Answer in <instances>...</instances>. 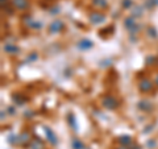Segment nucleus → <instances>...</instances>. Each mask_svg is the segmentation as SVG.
<instances>
[{
    "label": "nucleus",
    "mask_w": 158,
    "mask_h": 149,
    "mask_svg": "<svg viewBox=\"0 0 158 149\" xmlns=\"http://www.w3.org/2000/svg\"><path fill=\"white\" fill-rule=\"evenodd\" d=\"M78 48L82 49V50H87V49L92 48V41H90V40H82V41L78 42Z\"/></svg>",
    "instance_id": "6e6552de"
},
{
    "label": "nucleus",
    "mask_w": 158,
    "mask_h": 149,
    "mask_svg": "<svg viewBox=\"0 0 158 149\" xmlns=\"http://www.w3.org/2000/svg\"><path fill=\"white\" fill-rule=\"evenodd\" d=\"M92 4H94V6H96L98 8H100V9H104L107 7V2H106V0H92Z\"/></svg>",
    "instance_id": "9b49d317"
},
{
    "label": "nucleus",
    "mask_w": 158,
    "mask_h": 149,
    "mask_svg": "<svg viewBox=\"0 0 158 149\" xmlns=\"http://www.w3.org/2000/svg\"><path fill=\"white\" fill-rule=\"evenodd\" d=\"M118 141L121 143V145H128V144L132 143V137L131 136H120L118 137Z\"/></svg>",
    "instance_id": "f8f14e48"
},
{
    "label": "nucleus",
    "mask_w": 158,
    "mask_h": 149,
    "mask_svg": "<svg viewBox=\"0 0 158 149\" xmlns=\"http://www.w3.org/2000/svg\"><path fill=\"white\" fill-rule=\"evenodd\" d=\"M153 62H156V58L154 57H148L146 58V65H153Z\"/></svg>",
    "instance_id": "2eb2a0df"
},
{
    "label": "nucleus",
    "mask_w": 158,
    "mask_h": 149,
    "mask_svg": "<svg viewBox=\"0 0 158 149\" xmlns=\"http://www.w3.org/2000/svg\"><path fill=\"white\" fill-rule=\"evenodd\" d=\"M131 4H132V0H124V3H123V6H124V7L127 8V7H129Z\"/></svg>",
    "instance_id": "dca6fc26"
},
{
    "label": "nucleus",
    "mask_w": 158,
    "mask_h": 149,
    "mask_svg": "<svg viewBox=\"0 0 158 149\" xmlns=\"http://www.w3.org/2000/svg\"><path fill=\"white\" fill-rule=\"evenodd\" d=\"M117 149H129V148H125V147H120V148H117Z\"/></svg>",
    "instance_id": "a211bd4d"
},
{
    "label": "nucleus",
    "mask_w": 158,
    "mask_h": 149,
    "mask_svg": "<svg viewBox=\"0 0 158 149\" xmlns=\"http://www.w3.org/2000/svg\"><path fill=\"white\" fill-rule=\"evenodd\" d=\"M154 83H156L157 86H158V74H157V75H156V78H154Z\"/></svg>",
    "instance_id": "f3484780"
},
{
    "label": "nucleus",
    "mask_w": 158,
    "mask_h": 149,
    "mask_svg": "<svg viewBox=\"0 0 158 149\" xmlns=\"http://www.w3.org/2000/svg\"><path fill=\"white\" fill-rule=\"evenodd\" d=\"M88 19H90V21H91L92 24H100V23H103V21L106 20V16H104L103 13L95 11V12H91V13H90Z\"/></svg>",
    "instance_id": "f03ea898"
},
{
    "label": "nucleus",
    "mask_w": 158,
    "mask_h": 149,
    "mask_svg": "<svg viewBox=\"0 0 158 149\" xmlns=\"http://www.w3.org/2000/svg\"><path fill=\"white\" fill-rule=\"evenodd\" d=\"M125 27H127V29H129V31L132 32V33H137L138 32V29H140L141 27H140V24H137L136 21H135V19H127L125 20Z\"/></svg>",
    "instance_id": "7ed1b4c3"
},
{
    "label": "nucleus",
    "mask_w": 158,
    "mask_h": 149,
    "mask_svg": "<svg viewBox=\"0 0 158 149\" xmlns=\"http://www.w3.org/2000/svg\"><path fill=\"white\" fill-rule=\"evenodd\" d=\"M67 120H69V123H70V126H71L73 130H74V131H77L78 128H77V121H75V117H74V115H69Z\"/></svg>",
    "instance_id": "4468645a"
},
{
    "label": "nucleus",
    "mask_w": 158,
    "mask_h": 149,
    "mask_svg": "<svg viewBox=\"0 0 158 149\" xmlns=\"http://www.w3.org/2000/svg\"><path fill=\"white\" fill-rule=\"evenodd\" d=\"M153 88V82L149 81V79H142L140 82V90L142 92H149Z\"/></svg>",
    "instance_id": "423d86ee"
},
{
    "label": "nucleus",
    "mask_w": 158,
    "mask_h": 149,
    "mask_svg": "<svg viewBox=\"0 0 158 149\" xmlns=\"http://www.w3.org/2000/svg\"><path fill=\"white\" fill-rule=\"evenodd\" d=\"M12 3H13L15 8L20 9V11H21V9H27L29 6L28 0H12Z\"/></svg>",
    "instance_id": "0eeeda50"
},
{
    "label": "nucleus",
    "mask_w": 158,
    "mask_h": 149,
    "mask_svg": "<svg viewBox=\"0 0 158 149\" xmlns=\"http://www.w3.org/2000/svg\"><path fill=\"white\" fill-rule=\"evenodd\" d=\"M138 107H140V110H144V111H152L153 110V104L149 100L140 102V103H138Z\"/></svg>",
    "instance_id": "1a4fd4ad"
},
{
    "label": "nucleus",
    "mask_w": 158,
    "mask_h": 149,
    "mask_svg": "<svg viewBox=\"0 0 158 149\" xmlns=\"http://www.w3.org/2000/svg\"><path fill=\"white\" fill-rule=\"evenodd\" d=\"M44 130H45V132H46V138H48V141L52 145H57V144H58V138H57V136H56V133H54L49 127H45Z\"/></svg>",
    "instance_id": "20e7f679"
},
{
    "label": "nucleus",
    "mask_w": 158,
    "mask_h": 149,
    "mask_svg": "<svg viewBox=\"0 0 158 149\" xmlns=\"http://www.w3.org/2000/svg\"><path fill=\"white\" fill-rule=\"evenodd\" d=\"M102 106L108 110H116L118 107V102L116 100V98H113L111 95H107L102 99Z\"/></svg>",
    "instance_id": "f257e3e1"
},
{
    "label": "nucleus",
    "mask_w": 158,
    "mask_h": 149,
    "mask_svg": "<svg viewBox=\"0 0 158 149\" xmlns=\"http://www.w3.org/2000/svg\"><path fill=\"white\" fill-rule=\"evenodd\" d=\"M63 23L61 21V20H56V21H53L50 24V27H49V31H50V33H58L61 32L63 29Z\"/></svg>",
    "instance_id": "39448f33"
},
{
    "label": "nucleus",
    "mask_w": 158,
    "mask_h": 149,
    "mask_svg": "<svg viewBox=\"0 0 158 149\" xmlns=\"http://www.w3.org/2000/svg\"><path fill=\"white\" fill-rule=\"evenodd\" d=\"M4 52H7L9 54H16L19 52V48L15 45H11V44H7V45L4 46Z\"/></svg>",
    "instance_id": "9d476101"
},
{
    "label": "nucleus",
    "mask_w": 158,
    "mask_h": 149,
    "mask_svg": "<svg viewBox=\"0 0 158 149\" xmlns=\"http://www.w3.org/2000/svg\"><path fill=\"white\" fill-rule=\"evenodd\" d=\"M73 148L74 149H85V145H83V143L79 140V138H74L73 140Z\"/></svg>",
    "instance_id": "ddd939ff"
}]
</instances>
